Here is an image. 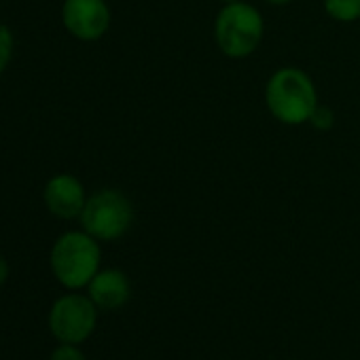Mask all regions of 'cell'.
Returning a JSON list of instances; mask_svg holds the SVG:
<instances>
[{"instance_id": "cell-14", "label": "cell", "mask_w": 360, "mask_h": 360, "mask_svg": "<svg viewBox=\"0 0 360 360\" xmlns=\"http://www.w3.org/2000/svg\"><path fill=\"white\" fill-rule=\"evenodd\" d=\"M267 5H271V7H286V5H290L292 0H265Z\"/></svg>"}, {"instance_id": "cell-1", "label": "cell", "mask_w": 360, "mask_h": 360, "mask_svg": "<svg viewBox=\"0 0 360 360\" xmlns=\"http://www.w3.org/2000/svg\"><path fill=\"white\" fill-rule=\"evenodd\" d=\"M320 104L311 77L297 66H282L265 83V106L282 125H303Z\"/></svg>"}, {"instance_id": "cell-10", "label": "cell", "mask_w": 360, "mask_h": 360, "mask_svg": "<svg viewBox=\"0 0 360 360\" xmlns=\"http://www.w3.org/2000/svg\"><path fill=\"white\" fill-rule=\"evenodd\" d=\"M13 49H15L13 32L5 24H0V75H3L7 70V66L11 64Z\"/></svg>"}, {"instance_id": "cell-5", "label": "cell", "mask_w": 360, "mask_h": 360, "mask_svg": "<svg viewBox=\"0 0 360 360\" xmlns=\"http://www.w3.org/2000/svg\"><path fill=\"white\" fill-rule=\"evenodd\" d=\"M49 330L60 343H77L87 341L98 326V305L89 299V295H81L77 290L62 295L49 309Z\"/></svg>"}, {"instance_id": "cell-2", "label": "cell", "mask_w": 360, "mask_h": 360, "mask_svg": "<svg viewBox=\"0 0 360 360\" xmlns=\"http://www.w3.org/2000/svg\"><path fill=\"white\" fill-rule=\"evenodd\" d=\"M49 265L56 280L68 290L87 288L102 265L100 242L87 231H66L62 233L49 255Z\"/></svg>"}, {"instance_id": "cell-13", "label": "cell", "mask_w": 360, "mask_h": 360, "mask_svg": "<svg viewBox=\"0 0 360 360\" xmlns=\"http://www.w3.org/2000/svg\"><path fill=\"white\" fill-rule=\"evenodd\" d=\"M7 278H9V263L3 255H0V286L7 282Z\"/></svg>"}, {"instance_id": "cell-11", "label": "cell", "mask_w": 360, "mask_h": 360, "mask_svg": "<svg viewBox=\"0 0 360 360\" xmlns=\"http://www.w3.org/2000/svg\"><path fill=\"white\" fill-rule=\"evenodd\" d=\"M307 123H309L314 129H318V131H328V129L335 125V112H333L330 106L318 104V106L314 108V112H311V117H309Z\"/></svg>"}, {"instance_id": "cell-4", "label": "cell", "mask_w": 360, "mask_h": 360, "mask_svg": "<svg viewBox=\"0 0 360 360\" xmlns=\"http://www.w3.org/2000/svg\"><path fill=\"white\" fill-rule=\"evenodd\" d=\"M134 204L119 189H100L87 198L79 217L81 229L98 242H117L134 225Z\"/></svg>"}, {"instance_id": "cell-8", "label": "cell", "mask_w": 360, "mask_h": 360, "mask_svg": "<svg viewBox=\"0 0 360 360\" xmlns=\"http://www.w3.org/2000/svg\"><path fill=\"white\" fill-rule=\"evenodd\" d=\"M89 299L98 305V309L112 311L123 307L131 297V282L125 271L117 267L100 269L94 280L87 284Z\"/></svg>"}, {"instance_id": "cell-12", "label": "cell", "mask_w": 360, "mask_h": 360, "mask_svg": "<svg viewBox=\"0 0 360 360\" xmlns=\"http://www.w3.org/2000/svg\"><path fill=\"white\" fill-rule=\"evenodd\" d=\"M49 360H87L85 354L79 349L77 343H60L53 352Z\"/></svg>"}, {"instance_id": "cell-7", "label": "cell", "mask_w": 360, "mask_h": 360, "mask_svg": "<svg viewBox=\"0 0 360 360\" xmlns=\"http://www.w3.org/2000/svg\"><path fill=\"white\" fill-rule=\"evenodd\" d=\"M43 200H45L47 210L56 219L72 221L81 217L85 202H87V193L77 176L56 174L47 180V185L43 189Z\"/></svg>"}, {"instance_id": "cell-6", "label": "cell", "mask_w": 360, "mask_h": 360, "mask_svg": "<svg viewBox=\"0 0 360 360\" xmlns=\"http://www.w3.org/2000/svg\"><path fill=\"white\" fill-rule=\"evenodd\" d=\"M112 15L106 0H64L62 3V24L83 43L100 41L110 28Z\"/></svg>"}, {"instance_id": "cell-15", "label": "cell", "mask_w": 360, "mask_h": 360, "mask_svg": "<svg viewBox=\"0 0 360 360\" xmlns=\"http://www.w3.org/2000/svg\"><path fill=\"white\" fill-rule=\"evenodd\" d=\"M219 3H223V5H227V3H236V0H219Z\"/></svg>"}, {"instance_id": "cell-3", "label": "cell", "mask_w": 360, "mask_h": 360, "mask_svg": "<svg viewBox=\"0 0 360 360\" xmlns=\"http://www.w3.org/2000/svg\"><path fill=\"white\" fill-rule=\"evenodd\" d=\"M265 20L263 13L244 0L227 3L214 18V43L229 60L250 58L263 43Z\"/></svg>"}, {"instance_id": "cell-9", "label": "cell", "mask_w": 360, "mask_h": 360, "mask_svg": "<svg viewBox=\"0 0 360 360\" xmlns=\"http://www.w3.org/2000/svg\"><path fill=\"white\" fill-rule=\"evenodd\" d=\"M324 13L339 24H354L360 20V0H324Z\"/></svg>"}]
</instances>
